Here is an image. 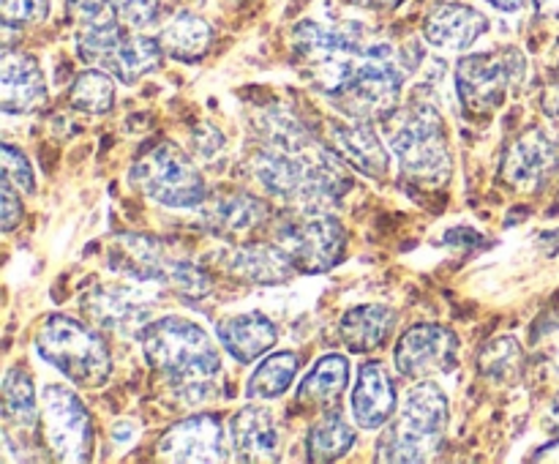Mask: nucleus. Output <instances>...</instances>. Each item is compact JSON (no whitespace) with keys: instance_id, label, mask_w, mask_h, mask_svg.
<instances>
[{"instance_id":"nucleus-46","label":"nucleus","mask_w":559,"mask_h":464,"mask_svg":"<svg viewBox=\"0 0 559 464\" xmlns=\"http://www.w3.org/2000/svg\"><path fill=\"white\" fill-rule=\"evenodd\" d=\"M486 3H491L495 9H500V11H519L527 5V0H486Z\"/></svg>"},{"instance_id":"nucleus-43","label":"nucleus","mask_w":559,"mask_h":464,"mask_svg":"<svg viewBox=\"0 0 559 464\" xmlns=\"http://www.w3.org/2000/svg\"><path fill=\"white\" fill-rule=\"evenodd\" d=\"M347 3H353V5H360V9L391 11V9H399V5H402L404 0H347Z\"/></svg>"},{"instance_id":"nucleus-36","label":"nucleus","mask_w":559,"mask_h":464,"mask_svg":"<svg viewBox=\"0 0 559 464\" xmlns=\"http://www.w3.org/2000/svg\"><path fill=\"white\" fill-rule=\"evenodd\" d=\"M66 9L82 27L107 25L118 16V0H66Z\"/></svg>"},{"instance_id":"nucleus-27","label":"nucleus","mask_w":559,"mask_h":464,"mask_svg":"<svg viewBox=\"0 0 559 464\" xmlns=\"http://www.w3.org/2000/svg\"><path fill=\"white\" fill-rule=\"evenodd\" d=\"M164 47L158 38L151 36H123L112 58L107 60L104 69L120 82H136L140 76L151 74L158 63H162Z\"/></svg>"},{"instance_id":"nucleus-41","label":"nucleus","mask_w":559,"mask_h":464,"mask_svg":"<svg viewBox=\"0 0 559 464\" xmlns=\"http://www.w3.org/2000/svg\"><path fill=\"white\" fill-rule=\"evenodd\" d=\"M540 107H544V112L549 115L551 120H559V80L546 87L544 96H540Z\"/></svg>"},{"instance_id":"nucleus-31","label":"nucleus","mask_w":559,"mask_h":464,"mask_svg":"<svg viewBox=\"0 0 559 464\" xmlns=\"http://www.w3.org/2000/svg\"><path fill=\"white\" fill-rule=\"evenodd\" d=\"M298 355L295 353H276L271 358L262 360L257 371L249 380V396L251 398H276L293 385L295 374H298Z\"/></svg>"},{"instance_id":"nucleus-44","label":"nucleus","mask_w":559,"mask_h":464,"mask_svg":"<svg viewBox=\"0 0 559 464\" xmlns=\"http://www.w3.org/2000/svg\"><path fill=\"white\" fill-rule=\"evenodd\" d=\"M533 462H559V440L538 448V453L533 456Z\"/></svg>"},{"instance_id":"nucleus-23","label":"nucleus","mask_w":559,"mask_h":464,"mask_svg":"<svg viewBox=\"0 0 559 464\" xmlns=\"http://www.w3.org/2000/svg\"><path fill=\"white\" fill-rule=\"evenodd\" d=\"M396 328V311L385 304H364L342 317V342L349 353H369L382 347Z\"/></svg>"},{"instance_id":"nucleus-7","label":"nucleus","mask_w":559,"mask_h":464,"mask_svg":"<svg viewBox=\"0 0 559 464\" xmlns=\"http://www.w3.org/2000/svg\"><path fill=\"white\" fill-rule=\"evenodd\" d=\"M131 183L164 207H200L205 202V180L189 156L173 142H158L134 158Z\"/></svg>"},{"instance_id":"nucleus-28","label":"nucleus","mask_w":559,"mask_h":464,"mask_svg":"<svg viewBox=\"0 0 559 464\" xmlns=\"http://www.w3.org/2000/svg\"><path fill=\"white\" fill-rule=\"evenodd\" d=\"M3 418L14 429H33L38 420L36 388L27 371L9 369L3 377Z\"/></svg>"},{"instance_id":"nucleus-12","label":"nucleus","mask_w":559,"mask_h":464,"mask_svg":"<svg viewBox=\"0 0 559 464\" xmlns=\"http://www.w3.org/2000/svg\"><path fill=\"white\" fill-rule=\"evenodd\" d=\"M559 172V131L530 126L502 153V180L513 189L535 191Z\"/></svg>"},{"instance_id":"nucleus-19","label":"nucleus","mask_w":559,"mask_h":464,"mask_svg":"<svg viewBox=\"0 0 559 464\" xmlns=\"http://www.w3.org/2000/svg\"><path fill=\"white\" fill-rule=\"evenodd\" d=\"M328 136H331L333 151L364 175L385 178L388 169H391V156H388L385 145H382L377 131L366 120H358V123H333Z\"/></svg>"},{"instance_id":"nucleus-8","label":"nucleus","mask_w":559,"mask_h":464,"mask_svg":"<svg viewBox=\"0 0 559 464\" xmlns=\"http://www.w3.org/2000/svg\"><path fill=\"white\" fill-rule=\"evenodd\" d=\"M527 76L522 49L502 47L495 52L467 55L456 66V91L469 115H491L508 102L511 91Z\"/></svg>"},{"instance_id":"nucleus-35","label":"nucleus","mask_w":559,"mask_h":464,"mask_svg":"<svg viewBox=\"0 0 559 464\" xmlns=\"http://www.w3.org/2000/svg\"><path fill=\"white\" fill-rule=\"evenodd\" d=\"M0 158H3V180L14 186L20 194H33L36 189V180H33L31 162L25 158V153L20 147H14L11 142H3L0 147Z\"/></svg>"},{"instance_id":"nucleus-45","label":"nucleus","mask_w":559,"mask_h":464,"mask_svg":"<svg viewBox=\"0 0 559 464\" xmlns=\"http://www.w3.org/2000/svg\"><path fill=\"white\" fill-rule=\"evenodd\" d=\"M544 424L549 426L551 431H559V393H557V396H555V402L549 404V413H546Z\"/></svg>"},{"instance_id":"nucleus-4","label":"nucleus","mask_w":559,"mask_h":464,"mask_svg":"<svg viewBox=\"0 0 559 464\" xmlns=\"http://www.w3.org/2000/svg\"><path fill=\"white\" fill-rule=\"evenodd\" d=\"M382 118L385 140L396 153L402 172L424 189H442L451 180L453 156L448 147L445 123L435 104L409 102Z\"/></svg>"},{"instance_id":"nucleus-1","label":"nucleus","mask_w":559,"mask_h":464,"mask_svg":"<svg viewBox=\"0 0 559 464\" xmlns=\"http://www.w3.org/2000/svg\"><path fill=\"white\" fill-rule=\"evenodd\" d=\"M293 47L317 91L349 118H380L396 109L404 69L388 38L358 22L306 20L295 25Z\"/></svg>"},{"instance_id":"nucleus-32","label":"nucleus","mask_w":559,"mask_h":464,"mask_svg":"<svg viewBox=\"0 0 559 464\" xmlns=\"http://www.w3.org/2000/svg\"><path fill=\"white\" fill-rule=\"evenodd\" d=\"M71 107L87 115H104L115 104V82L109 71L87 69L74 80L69 91Z\"/></svg>"},{"instance_id":"nucleus-17","label":"nucleus","mask_w":559,"mask_h":464,"mask_svg":"<svg viewBox=\"0 0 559 464\" xmlns=\"http://www.w3.org/2000/svg\"><path fill=\"white\" fill-rule=\"evenodd\" d=\"M489 31V20L478 9L464 3H440L424 22V36L431 47L462 52Z\"/></svg>"},{"instance_id":"nucleus-42","label":"nucleus","mask_w":559,"mask_h":464,"mask_svg":"<svg viewBox=\"0 0 559 464\" xmlns=\"http://www.w3.org/2000/svg\"><path fill=\"white\" fill-rule=\"evenodd\" d=\"M535 11L540 20L557 22L559 25V0H535Z\"/></svg>"},{"instance_id":"nucleus-5","label":"nucleus","mask_w":559,"mask_h":464,"mask_svg":"<svg viewBox=\"0 0 559 464\" xmlns=\"http://www.w3.org/2000/svg\"><path fill=\"white\" fill-rule=\"evenodd\" d=\"M448 429V398L440 385L424 380L404 396L391 429L377 445V462H429L440 453Z\"/></svg>"},{"instance_id":"nucleus-18","label":"nucleus","mask_w":559,"mask_h":464,"mask_svg":"<svg viewBox=\"0 0 559 464\" xmlns=\"http://www.w3.org/2000/svg\"><path fill=\"white\" fill-rule=\"evenodd\" d=\"M202 224L216 235H243L267 218V205L249 191H218L202 202Z\"/></svg>"},{"instance_id":"nucleus-24","label":"nucleus","mask_w":559,"mask_h":464,"mask_svg":"<svg viewBox=\"0 0 559 464\" xmlns=\"http://www.w3.org/2000/svg\"><path fill=\"white\" fill-rule=\"evenodd\" d=\"M229 271L251 284H282L293 276L295 265L278 243H249L235 251Z\"/></svg>"},{"instance_id":"nucleus-38","label":"nucleus","mask_w":559,"mask_h":464,"mask_svg":"<svg viewBox=\"0 0 559 464\" xmlns=\"http://www.w3.org/2000/svg\"><path fill=\"white\" fill-rule=\"evenodd\" d=\"M535 355L540 358V364L549 366V371L559 377V325L557 322H544V325L535 331L533 336Z\"/></svg>"},{"instance_id":"nucleus-11","label":"nucleus","mask_w":559,"mask_h":464,"mask_svg":"<svg viewBox=\"0 0 559 464\" xmlns=\"http://www.w3.org/2000/svg\"><path fill=\"white\" fill-rule=\"evenodd\" d=\"M158 304V282H145V278H131L120 284H102L85 295V314L96 322L98 328L118 333H142L147 325L153 306Z\"/></svg>"},{"instance_id":"nucleus-37","label":"nucleus","mask_w":559,"mask_h":464,"mask_svg":"<svg viewBox=\"0 0 559 464\" xmlns=\"http://www.w3.org/2000/svg\"><path fill=\"white\" fill-rule=\"evenodd\" d=\"M0 14L9 27H25L49 16V0H0Z\"/></svg>"},{"instance_id":"nucleus-20","label":"nucleus","mask_w":559,"mask_h":464,"mask_svg":"<svg viewBox=\"0 0 559 464\" xmlns=\"http://www.w3.org/2000/svg\"><path fill=\"white\" fill-rule=\"evenodd\" d=\"M396 409V388L382 364L369 360L360 366L358 385L353 391V415L360 429H380Z\"/></svg>"},{"instance_id":"nucleus-29","label":"nucleus","mask_w":559,"mask_h":464,"mask_svg":"<svg viewBox=\"0 0 559 464\" xmlns=\"http://www.w3.org/2000/svg\"><path fill=\"white\" fill-rule=\"evenodd\" d=\"M355 445V429L338 413H328L309 431V459L317 464L336 462Z\"/></svg>"},{"instance_id":"nucleus-47","label":"nucleus","mask_w":559,"mask_h":464,"mask_svg":"<svg viewBox=\"0 0 559 464\" xmlns=\"http://www.w3.org/2000/svg\"><path fill=\"white\" fill-rule=\"evenodd\" d=\"M229 3H243V0H229Z\"/></svg>"},{"instance_id":"nucleus-14","label":"nucleus","mask_w":559,"mask_h":464,"mask_svg":"<svg viewBox=\"0 0 559 464\" xmlns=\"http://www.w3.org/2000/svg\"><path fill=\"white\" fill-rule=\"evenodd\" d=\"M158 456L167 462H224L227 440L216 415H191L158 440Z\"/></svg>"},{"instance_id":"nucleus-33","label":"nucleus","mask_w":559,"mask_h":464,"mask_svg":"<svg viewBox=\"0 0 559 464\" xmlns=\"http://www.w3.org/2000/svg\"><path fill=\"white\" fill-rule=\"evenodd\" d=\"M123 41V31H120L118 20L107 22V25L85 27L76 38V52L87 66H107L118 44Z\"/></svg>"},{"instance_id":"nucleus-10","label":"nucleus","mask_w":559,"mask_h":464,"mask_svg":"<svg viewBox=\"0 0 559 464\" xmlns=\"http://www.w3.org/2000/svg\"><path fill=\"white\" fill-rule=\"evenodd\" d=\"M47 440L58 462H87L93 453V424L71 388L47 385L41 393Z\"/></svg>"},{"instance_id":"nucleus-15","label":"nucleus","mask_w":559,"mask_h":464,"mask_svg":"<svg viewBox=\"0 0 559 464\" xmlns=\"http://www.w3.org/2000/svg\"><path fill=\"white\" fill-rule=\"evenodd\" d=\"M47 102V82L38 60L27 52H5L0 63V107L9 115L36 112Z\"/></svg>"},{"instance_id":"nucleus-34","label":"nucleus","mask_w":559,"mask_h":464,"mask_svg":"<svg viewBox=\"0 0 559 464\" xmlns=\"http://www.w3.org/2000/svg\"><path fill=\"white\" fill-rule=\"evenodd\" d=\"M164 282L180 293L183 298H205L211 293V278L200 271L197 265H191L189 260H173L167 267V278Z\"/></svg>"},{"instance_id":"nucleus-39","label":"nucleus","mask_w":559,"mask_h":464,"mask_svg":"<svg viewBox=\"0 0 559 464\" xmlns=\"http://www.w3.org/2000/svg\"><path fill=\"white\" fill-rule=\"evenodd\" d=\"M118 16L131 27H147L158 16V0H118Z\"/></svg>"},{"instance_id":"nucleus-6","label":"nucleus","mask_w":559,"mask_h":464,"mask_svg":"<svg viewBox=\"0 0 559 464\" xmlns=\"http://www.w3.org/2000/svg\"><path fill=\"white\" fill-rule=\"evenodd\" d=\"M36 349L74 385L98 388L112 374V358L104 338L93 328L66 314H52L41 322L36 333Z\"/></svg>"},{"instance_id":"nucleus-21","label":"nucleus","mask_w":559,"mask_h":464,"mask_svg":"<svg viewBox=\"0 0 559 464\" xmlns=\"http://www.w3.org/2000/svg\"><path fill=\"white\" fill-rule=\"evenodd\" d=\"M169 257L164 251L162 240L147 238V235H118L109 254V265L129 278H145V282L162 284L167 278Z\"/></svg>"},{"instance_id":"nucleus-40","label":"nucleus","mask_w":559,"mask_h":464,"mask_svg":"<svg viewBox=\"0 0 559 464\" xmlns=\"http://www.w3.org/2000/svg\"><path fill=\"white\" fill-rule=\"evenodd\" d=\"M22 222V200L16 197V189L11 183L0 186V227L3 233H11Z\"/></svg>"},{"instance_id":"nucleus-2","label":"nucleus","mask_w":559,"mask_h":464,"mask_svg":"<svg viewBox=\"0 0 559 464\" xmlns=\"http://www.w3.org/2000/svg\"><path fill=\"white\" fill-rule=\"evenodd\" d=\"M344 164L347 162L333 147H322L320 142L300 151L265 145L251 158V169L262 189L304 211H328L353 189V178Z\"/></svg>"},{"instance_id":"nucleus-16","label":"nucleus","mask_w":559,"mask_h":464,"mask_svg":"<svg viewBox=\"0 0 559 464\" xmlns=\"http://www.w3.org/2000/svg\"><path fill=\"white\" fill-rule=\"evenodd\" d=\"M229 442L240 462H276L282 453V426L267 407H243L233 415Z\"/></svg>"},{"instance_id":"nucleus-3","label":"nucleus","mask_w":559,"mask_h":464,"mask_svg":"<svg viewBox=\"0 0 559 464\" xmlns=\"http://www.w3.org/2000/svg\"><path fill=\"white\" fill-rule=\"evenodd\" d=\"M142 349L153 369L162 371L189 402H205L213 393L222 358L200 325L183 317H162L142 328Z\"/></svg>"},{"instance_id":"nucleus-25","label":"nucleus","mask_w":559,"mask_h":464,"mask_svg":"<svg viewBox=\"0 0 559 464\" xmlns=\"http://www.w3.org/2000/svg\"><path fill=\"white\" fill-rule=\"evenodd\" d=\"M349 382V364L344 355H325L314 364V369L304 377L298 388V404L328 409L338 402Z\"/></svg>"},{"instance_id":"nucleus-26","label":"nucleus","mask_w":559,"mask_h":464,"mask_svg":"<svg viewBox=\"0 0 559 464\" xmlns=\"http://www.w3.org/2000/svg\"><path fill=\"white\" fill-rule=\"evenodd\" d=\"M158 41H162L164 55L180 60V63H194L211 49L213 31L202 16L191 14V11H180L162 27Z\"/></svg>"},{"instance_id":"nucleus-13","label":"nucleus","mask_w":559,"mask_h":464,"mask_svg":"<svg viewBox=\"0 0 559 464\" xmlns=\"http://www.w3.org/2000/svg\"><path fill=\"white\" fill-rule=\"evenodd\" d=\"M399 374L407 380H429V377L451 374L459 366V338L448 328L424 322V325L409 328L396 344Z\"/></svg>"},{"instance_id":"nucleus-22","label":"nucleus","mask_w":559,"mask_h":464,"mask_svg":"<svg viewBox=\"0 0 559 464\" xmlns=\"http://www.w3.org/2000/svg\"><path fill=\"white\" fill-rule=\"evenodd\" d=\"M216 336L222 347L240 364H254L276 344V325L265 314H235L218 322Z\"/></svg>"},{"instance_id":"nucleus-9","label":"nucleus","mask_w":559,"mask_h":464,"mask_svg":"<svg viewBox=\"0 0 559 464\" xmlns=\"http://www.w3.org/2000/svg\"><path fill=\"white\" fill-rule=\"evenodd\" d=\"M276 243L287 251L295 271L325 273L344 260L347 235L338 218L320 211H304L278 224Z\"/></svg>"},{"instance_id":"nucleus-30","label":"nucleus","mask_w":559,"mask_h":464,"mask_svg":"<svg viewBox=\"0 0 559 464\" xmlns=\"http://www.w3.org/2000/svg\"><path fill=\"white\" fill-rule=\"evenodd\" d=\"M524 369V353L513 336H500L478 353V371L497 385H508Z\"/></svg>"}]
</instances>
